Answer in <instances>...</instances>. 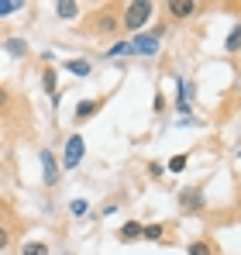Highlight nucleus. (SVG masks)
<instances>
[{"mask_svg": "<svg viewBox=\"0 0 241 255\" xmlns=\"http://www.w3.org/2000/svg\"><path fill=\"white\" fill-rule=\"evenodd\" d=\"M165 10H169L172 21H186V17H193V14L200 10V3H193V0H169Z\"/></svg>", "mask_w": 241, "mask_h": 255, "instance_id": "39448f33", "label": "nucleus"}, {"mask_svg": "<svg viewBox=\"0 0 241 255\" xmlns=\"http://www.w3.org/2000/svg\"><path fill=\"white\" fill-rule=\"evenodd\" d=\"M100 107H104V100H80V104H76V114H73V121H76V125L90 121L93 114H100Z\"/></svg>", "mask_w": 241, "mask_h": 255, "instance_id": "1a4fd4ad", "label": "nucleus"}, {"mask_svg": "<svg viewBox=\"0 0 241 255\" xmlns=\"http://www.w3.org/2000/svg\"><path fill=\"white\" fill-rule=\"evenodd\" d=\"M179 207L190 214L203 211V190L200 186H186V190H179Z\"/></svg>", "mask_w": 241, "mask_h": 255, "instance_id": "423d86ee", "label": "nucleus"}, {"mask_svg": "<svg viewBox=\"0 0 241 255\" xmlns=\"http://www.w3.org/2000/svg\"><path fill=\"white\" fill-rule=\"evenodd\" d=\"M86 207H90L86 200H73V204H69V214H73V217H86Z\"/></svg>", "mask_w": 241, "mask_h": 255, "instance_id": "412c9836", "label": "nucleus"}, {"mask_svg": "<svg viewBox=\"0 0 241 255\" xmlns=\"http://www.w3.org/2000/svg\"><path fill=\"white\" fill-rule=\"evenodd\" d=\"M21 255H48V245L45 242H24L21 245Z\"/></svg>", "mask_w": 241, "mask_h": 255, "instance_id": "f3484780", "label": "nucleus"}, {"mask_svg": "<svg viewBox=\"0 0 241 255\" xmlns=\"http://www.w3.org/2000/svg\"><path fill=\"white\" fill-rule=\"evenodd\" d=\"M131 52L134 55H159V38L155 35H138V38H131Z\"/></svg>", "mask_w": 241, "mask_h": 255, "instance_id": "0eeeda50", "label": "nucleus"}, {"mask_svg": "<svg viewBox=\"0 0 241 255\" xmlns=\"http://www.w3.org/2000/svg\"><path fill=\"white\" fill-rule=\"evenodd\" d=\"M41 86H45L48 100L59 104V76H55V66H41Z\"/></svg>", "mask_w": 241, "mask_h": 255, "instance_id": "6e6552de", "label": "nucleus"}, {"mask_svg": "<svg viewBox=\"0 0 241 255\" xmlns=\"http://www.w3.org/2000/svg\"><path fill=\"white\" fill-rule=\"evenodd\" d=\"M7 52H10L14 59H24V55H28V42H24V38H7Z\"/></svg>", "mask_w": 241, "mask_h": 255, "instance_id": "dca6fc26", "label": "nucleus"}, {"mask_svg": "<svg viewBox=\"0 0 241 255\" xmlns=\"http://www.w3.org/2000/svg\"><path fill=\"white\" fill-rule=\"evenodd\" d=\"M10 238H14V235H10V228H7V224L0 221V252H3V249L10 245Z\"/></svg>", "mask_w": 241, "mask_h": 255, "instance_id": "4be33fe9", "label": "nucleus"}, {"mask_svg": "<svg viewBox=\"0 0 241 255\" xmlns=\"http://www.w3.org/2000/svg\"><path fill=\"white\" fill-rule=\"evenodd\" d=\"M162 235H165V224H145L141 228V238L145 242H162Z\"/></svg>", "mask_w": 241, "mask_h": 255, "instance_id": "2eb2a0df", "label": "nucleus"}, {"mask_svg": "<svg viewBox=\"0 0 241 255\" xmlns=\"http://www.w3.org/2000/svg\"><path fill=\"white\" fill-rule=\"evenodd\" d=\"M148 172H152V176H162V172H165V166H162V162H152V166H148Z\"/></svg>", "mask_w": 241, "mask_h": 255, "instance_id": "b1692460", "label": "nucleus"}, {"mask_svg": "<svg viewBox=\"0 0 241 255\" xmlns=\"http://www.w3.org/2000/svg\"><path fill=\"white\" fill-rule=\"evenodd\" d=\"M165 169H169V172H183V169H186V155H172Z\"/></svg>", "mask_w": 241, "mask_h": 255, "instance_id": "aec40b11", "label": "nucleus"}, {"mask_svg": "<svg viewBox=\"0 0 241 255\" xmlns=\"http://www.w3.org/2000/svg\"><path fill=\"white\" fill-rule=\"evenodd\" d=\"M186 255H217V249H214V242H207V238H197V242H190Z\"/></svg>", "mask_w": 241, "mask_h": 255, "instance_id": "ddd939ff", "label": "nucleus"}, {"mask_svg": "<svg viewBox=\"0 0 241 255\" xmlns=\"http://www.w3.org/2000/svg\"><path fill=\"white\" fill-rule=\"evenodd\" d=\"M24 3L21 0H0V17H10V14H17Z\"/></svg>", "mask_w": 241, "mask_h": 255, "instance_id": "a211bd4d", "label": "nucleus"}, {"mask_svg": "<svg viewBox=\"0 0 241 255\" xmlns=\"http://www.w3.org/2000/svg\"><path fill=\"white\" fill-rule=\"evenodd\" d=\"M55 14H59L62 21H73V17L80 14V3H76V0H59V3H55Z\"/></svg>", "mask_w": 241, "mask_h": 255, "instance_id": "f8f14e48", "label": "nucleus"}, {"mask_svg": "<svg viewBox=\"0 0 241 255\" xmlns=\"http://www.w3.org/2000/svg\"><path fill=\"white\" fill-rule=\"evenodd\" d=\"M224 48H228L231 55H241V24H235V28L228 31V42H224Z\"/></svg>", "mask_w": 241, "mask_h": 255, "instance_id": "4468645a", "label": "nucleus"}, {"mask_svg": "<svg viewBox=\"0 0 241 255\" xmlns=\"http://www.w3.org/2000/svg\"><path fill=\"white\" fill-rule=\"evenodd\" d=\"M7 104H10V90H7V86H0V107H7Z\"/></svg>", "mask_w": 241, "mask_h": 255, "instance_id": "5701e85b", "label": "nucleus"}, {"mask_svg": "<svg viewBox=\"0 0 241 255\" xmlns=\"http://www.w3.org/2000/svg\"><path fill=\"white\" fill-rule=\"evenodd\" d=\"M38 166H41V183H45L48 190H55L59 179H62V166H59V159L52 155V148H41L38 152Z\"/></svg>", "mask_w": 241, "mask_h": 255, "instance_id": "7ed1b4c3", "label": "nucleus"}, {"mask_svg": "<svg viewBox=\"0 0 241 255\" xmlns=\"http://www.w3.org/2000/svg\"><path fill=\"white\" fill-rule=\"evenodd\" d=\"M120 28H124V21H120V7H114V3H104V7L90 17V24H86L90 35H104V38L118 35Z\"/></svg>", "mask_w": 241, "mask_h": 255, "instance_id": "f257e3e1", "label": "nucleus"}, {"mask_svg": "<svg viewBox=\"0 0 241 255\" xmlns=\"http://www.w3.org/2000/svg\"><path fill=\"white\" fill-rule=\"evenodd\" d=\"M152 14H155V3L152 0H131V3L120 7V21H124L127 31H141L152 21Z\"/></svg>", "mask_w": 241, "mask_h": 255, "instance_id": "f03ea898", "label": "nucleus"}, {"mask_svg": "<svg viewBox=\"0 0 241 255\" xmlns=\"http://www.w3.org/2000/svg\"><path fill=\"white\" fill-rule=\"evenodd\" d=\"M141 221H127V224H120V231H118V242L120 245H127V242H138L141 238Z\"/></svg>", "mask_w": 241, "mask_h": 255, "instance_id": "9d476101", "label": "nucleus"}, {"mask_svg": "<svg viewBox=\"0 0 241 255\" xmlns=\"http://www.w3.org/2000/svg\"><path fill=\"white\" fill-rule=\"evenodd\" d=\"M66 69H69V73H73V76H90V73H93V62H90V59H69V62H66Z\"/></svg>", "mask_w": 241, "mask_h": 255, "instance_id": "9b49d317", "label": "nucleus"}, {"mask_svg": "<svg viewBox=\"0 0 241 255\" xmlns=\"http://www.w3.org/2000/svg\"><path fill=\"white\" fill-rule=\"evenodd\" d=\"M107 55H111V59H118V55H131V42H114L111 48H107Z\"/></svg>", "mask_w": 241, "mask_h": 255, "instance_id": "6ab92c4d", "label": "nucleus"}, {"mask_svg": "<svg viewBox=\"0 0 241 255\" xmlns=\"http://www.w3.org/2000/svg\"><path fill=\"white\" fill-rule=\"evenodd\" d=\"M83 152H86V141H83V134H69V141H66V152H62V169H76L83 162Z\"/></svg>", "mask_w": 241, "mask_h": 255, "instance_id": "20e7f679", "label": "nucleus"}]
</instances>
